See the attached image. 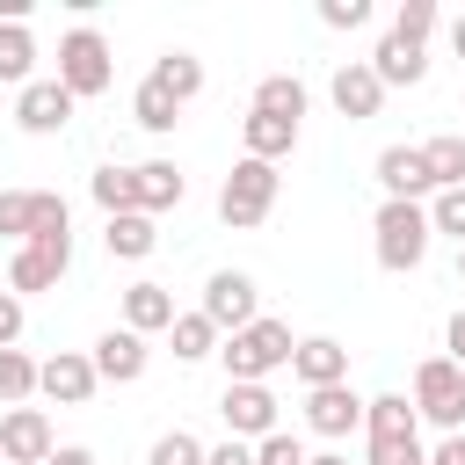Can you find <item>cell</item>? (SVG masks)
Listing matches in <instances>:
<instances>
[{
  "label": "cell",
  "instance_id": "d6a6232c",
  "mask_svg": "<svg viewBox=\"0 0 465 465\" xmlns=\"http://www.w3.org/2000/svg\"><path fill=\"white\" fill-rule=\"evenodd\" d=\"M429 225L465 247V189H436V196H429Z\"/></svg>",
  "mask_w": 465,
  "mask_h": 465
},
{
  "label": "cell",
  "instance_id": "f546056e",
  "mask_svg": "<svg viewBox=\"0 0 465 465\" xmlns=\"http://www.w3.org/2000/svg\"><path fill=\"white\" fill-rule=\"evenodd\" d=\"M29 392H36V356L0 349V407H29Z\"/></svg>",
  "mask_w": 465,
  "mask_h": 465
},
{
  "label": "cell",
  "instance_id": "2e32d148",
  "mask_svg": "<svg viewBox=\"0 0 465 465\" xmlns=\"http://www.w3.org/2000/svg\"><path fill=\"white\" fill-rule=\"evenodd\" d=\"M371 174H378V189H385V196H400V203H429V196H436V182H429V160H421V145H385Z\"/></svg>",
  "mask_w": 465,
  "mask_h": 465
},
{
  "label": "cell",
  "instance_id": "d6986e66",
  "mask_svg": "<svg viewBox=\"0 0 465 465\" xmlns=\"http://www.w3.org/2000/svg\"><path fill=\"white\" fill-rule=\"evenodd\" d=\"M291 378H298L305 392H320V385H349V349H341L334 334H305L298 356H291Z\"/></svg>",
  "mask_w": 465,
  "mask_h": 465
},
{
  "label": "cell",
  "instance_id": "cb8c5ba5",
  "mask_svg": "<svg viewBox=\"0 0 465 465\" xmlns=\"http://www.w3.org/2000/svg\"><path fill=\"white\" fill-rule=\"evenodd\" d=\"M153 80H160V87H167V94H174V102L189 109V102L203 94V58L174 44V51H160V58H153Z\"/></svg>",
  "mask_w": 465,
  "mask_h": 465
},
{
  "label": "cell",
  "instance_id": "d590c367",
  "mask_svg": "<svg viewBox=\"0 0 465 465\" xmlns=\"http://www.w3.org/2000/svg\"><path fill=\"white\" fill-rule=\"evenodd\" d=\"M320 22L327 29H363L371 22V0H320Z\"/></svg>",
  "mask_w": 465,
  "mask_h": 465
},
{
  "label": "cell",
  "instance_id": "83f0119b",
  "mask_svg": "<svg viewBox=\"0 0 465 465\" xmlns=\"http://www.w3.org/2000/svg\"><path fill=\"white\" fill-rule=\"evenodd\" d=\"M167 341H174V363H203V356H218V349H225V334H218L203 312H174Z\"/></svg>",
  "mask_w": 465,
  "mask_h": 465
},
{
  "label": "cell",
  "instance_id": "484cf974",
  "mask_svg": "<svg viewBox=\"0 0 465 465\" xmlns=\"http://www.w3.org/2000/svg\"><path fill=\"white\" fill-rule=\"evenodd\" d=\"M0 80L15 94L36 80V36H29V22H0Z\"/></svg>",
  "mask_w": 465,
  "mask_h": 465
},
{
  "label": "cell",
  "instance_id": "d4e9b609",
  "mask_svg": "<svg viewBox=\"0 0 465 465\" xmlns=\"http://www.w3.org/2000/svg\"><path fill=\"white\" fill-rule=\"evenodd\" d=\"M305 80L298 73H269V80H254V102L247 109H262V116H291V124H305Z\"/></svg>",
  "mask_w": 465,
  "mask_h": 465
},
{
  "label": "cell",
  "instance_id": "ac0fdd59",
  "mask_svg": "<svg viewBox=\"0 0 465 465\" xmlns=\"http://www.w3.org/2000/svg\"><path fill=\"white\" fill-rule=\"evenodd\" d=\"M371 73H378L385 87H421V80H429V44H414V36L385 29V36H378V51H371Z\"/></svg>",
  "mask_w": 465,
  "mask_h": 465
},
{
  "label": "cell",
  "instance_id": "603a6c76",
  "mask_svg": "<svg viewBox=\"0 0 465 465\" xmlns=\"http://www.w3.org/2000/svg\"><path fill=\"white\" fill-rule=\"evenodd\" d=\"M102 247H109L116 262H145V254L160 247V225H153L145 211H116V218H102Z\"/></svg>",
  "mask_w": 465,
  "mask_h": 465
},
{
  "label": "cell",
  "instance_id": "f1b7e54d",
  "mask_svg": "<svg viewBox=\"0 0 465 465\" xmlns=\"http://www.w3.org/2000/svg\"><path fill=\"white\" fill-rule=\"evenodd\" d=\"M421 160H429V182H436V189H465V138H458V131L421 138Z\"/></svg>",
  "mask_w": 465,
  "mask_h": 465
},
{
  "label": "cell",
  "instance_id": "74e56055",
  "mask_svg": "<svg viewBox=\"0 0 465 465\" xmlns=\"http://www.w3.org/2000/svg\"><path fill=\"white\" fill-rule=\"evenodd\" d=\"M203 465H254V443L225 436V443H211V458H203Z\"/></svg>",
  "mask_w": 465,
  "mask_h": 465
},
{
  "label": "cell",
  "instance_id": "7c38bea8",
  "mask_svg": "<svg viewBox=\"0 0 465 465\" xmlns=\"http://www.w3.org/2000/svg\"><path fill=\"white\" fill-rule=\"evenodd\" d=\"M51 450H58V429H51L44 407H7L0 414V458L7 465H51Z\"/></svg>",
  "mask_w": 465,
  "mask_h": 465
},
{
  "label": "cell",
  "instance_id": "4dcf8cb0",
  "mask_svg": "<svg viewBox=\"0 0 465 465\" xmlns=\"http://www.w3.org/2000/svg\"><path fill=\"white\" fill-rule=\"evenodd\" d=\"M94 203H102V218H116V211H138V182H131V167H94Z\"/></svg>",
  "mask_w": 465,
  "mask_h": 465
},
{
  "label": "cell",
  "instance_id": "3957f363",
  "mask_svg": "<svg viewBox=\"0 0 465 465\" xmlns=\"http://www.w3.org/2000/svg\"><path fill=\"white\" fill-rule=\"evenodd\" d=\"M363 450H371V465H414V458H429L421 450V414H414L407 392H378L363 407Z\"/></svg>",
  "mask_w": 465,
  "mask_h": 465
},
{
  "label": "cell",
  "instance_id": "5bb4252c",
  "mask_svg": "<svg viewBox=\"0 0 465 465\" xmlns=\"http://www.w3.org/2000/svg\"><path fill=\"white\" fill-rule=\"evenodd\" d=\"M363 392L356 385H320V392H305V429L312 436H327V443H341V436H356L363 429Z\"/></svg>",
  "mask_w": 465,
  "mask_h": 465
},
{
  "label": "cell",
  "instance_id": "8fae6325",
  "mask_svg": "<svg viewBox=\"0 0 465 465\" xmlns=\"http://www.w3.org/2000/svg\"><path fill=\"white\" fill-rule=\"evenodd\" d=\"M94 385H102V378H94V356H87V349H58V356L36 363V392H44L51 407H87Z\"/></svg>",
  "mask_w": 465,
  "mask_h": 465
},
{
  "label": "cell",
  "instance_id": "7bdbcfd3",
  "mask_svg": "<svg viewBox=\"0 0 465 465\" xmlns=\"http://www.w3.org/2000/svg\"><path fill=\"white\" fill-rule=\"evenodd\" d=\"M305 465H349V458H341V450H320V458H305Z\"/></svg>",
  "mask_w": 465,
  "mask_h": 465
},
{
  "label": "cell",
  "instance_id": "8992f818",
  "mask_svg": "<svg viewBox=\"0 0 465 465\" xmlns=\"http://www.w3.org/2000/svg\"><path fill=\"white\" fill-rule=\"evenodd\" d=\"M414 414L443 436H465V363L450 356H421L414 363Z\"/></svg>",
  "mask_w": 465,
  "mask_h": 465
},
{
  "label": "cell",
  "instance_id": "9c48e42d",
  "mask_svg": "<svg viewBox=\"0 0 465 465\" xmlns=\"http://www.w3.org/2000/svg\"><path fill=\"white\" fill-rule=\"evenodd\" d=\"M65 269H73V232H44V240L15 247V262H7V291H15V298H29V291H51Z\"/></svg>",
  "mask_w": 465,
  "mask_h": 465
},
{
  "label": "cell",
  "instance_id": "ab89813d",
  "mask_svg": "<svg viewBox=\"0 0 465 465\" xmlns=\"http://www.w3.org/2000/svg\"><path fill=\"white\" fill-rule=\"evenodd\" d=\"M429 465H465V436H443V443L429 450Z\"/></svg>",
  "mask_w": 465,
  "mask_h": 465
},
{
  "label": "cell",
  "instance_id": "ffe728a7",
  "mask_svg": "<svg viewBox=\"0 0 465 465\" xmlns=\"http://www.w3.org/2000/svg\"><path fill=\"white\" fill-rule=\"evenodd\" d=\"M240 145H247V160H269V167H276V160L298 153V124H291V116H262V109H247V116H240Z\"/></svg>",
  "mask_w": 465,
  "mask_h": 465
},
{
  "label": "cell",
  "instance_id": "5b68a950",
  "mask_svg": "<svg viewBox=\"0 0 465 465\" xmlns=\"http://www.w3.org/2000/svg\"><path fill=\"white\" fill-rule=\"evenodd\" d=\"M276 189H283V174L269 167V160H232V174L218 182V218L232 225V232H254L269 211H276Z\"/></svg>",
  "mask_w": 465,
  "mask_h": 465
},
{
  "label": "cell",
  "instance_id": "7a4b0ae2",
  "mask_svg": "<svg viewBox=\"0 0 465 465\" xmlns=\"http://www.w3.org/2000/svg\"><path fill=\"white\" fill-rule=\"evenodd\" d=\"M429 240H436L429 203H400V196L378 203V218H371V254H378V269H392V276L421 269V262H429Z\"/></svg>",
  "mask_w": 465,
  "mask_h": 465
},
{
  "label": "cell",
  "instance_id": "ba28073f",
  "mask_svg": "<svg viewBox=\"0 0 465 465\" xmlns=\"http://www.w3.org/2000/svg\"><path fill=\"white\" fill-rule=\"evenodd\" d=\"M218 334H240V327H254L262 320V291H254V276L247 269H211V283H203V305H196Z\"/></svg>",
  "mask_w": 465,
  "mask_h": 465
},
{
  "label": "cell",
  "instance_id": "52a82bcc",
  "mask_svg": "<svg viewBox=\"0 0 465 465\" xmlns=\"http://www.w3.org/2000/svg\"><path fill=\"white\" fill-rule=\"evenodd\" d=\"M0 232L15 247H29L44 232H73V211L58 189H0Z\"/></svg>",
  "mask_w": 465,
  "mask_h": 465
},
{
  "label": "cell",
  "instance_id": "e575fe53",
  "mask_svg": "<svg viewBox=\"0 0 465 465\" xmlns=\"http://www.w3.org/2000/svg\"><path fill=\"white\" fill-rule=\"evenodd\" d=\"M305 458H312V450H305L291 429H276V436H262V443H254V465H305Z\"/></svg>",
  "mask_w": 465,
  "mask_h": 465
},
{
  "label": "cell",
  "instance_id": "1f68e13d",
  "mask_svg": "<svg viewBox=\"0 0 465 465\" xmlns=\"http://www.w3.org/2000/svg\"><path fill=\"white\" fill-rule=\"evenodd\" d=\"M211 458V443H196L189 429H167V436H153V450H145V465H203Z\"/></svg>",
  "mask_w": 465,
  "mask_h": 465
},
{
  "label": "cell",
  "instance_id": "b9f144b4",
  "mask_svg": "<svg viewBox=\"0 0 465 465\" xmlns=\"http://www.w3.org/2000/svg\"><path fill=\"white\" fill-rule=\"evenodd\" d=\"M450 51H458V58H465V15H458V22H450Z\"/></svg>",
  "mask_w": 465,
  "mask_h": 465
},
{
  "label": "cell",
  "instance_id": "4316f807",
  "mask_svg": "<svg viewBox=\"0 0 465 465\" xmlns=\"http://www.w3.org/2000/svg\"><path fill=\"white\" fill-rule=\"evenodd\" d=\"M131 116H138V131L167 138V131L182 124V102H174V94H167V87H160V80L145 73V80H138V94H131Z\"/></svg>",
  "mask_w": 465,
  "mask_h": 465
},
{
  "label": "cell",
  "instance_id": "f35d334b",
  "mask_svg": "<svg viewBox=\"0 0 465 465\" xmlns=\"http://www.w3.org/2000/svg\"><path fill=\"white\" fill-rule=\"evenodd\" d=\"M443 349H450V363H465V312H450V327H443Z\"/></svg>",
  "mask_w": 465,
  "mask_h": 465
},
{
  "label": "cell",
  "instance_id": "30bf717a",
  "mask_svg": "<svg viewBox=\"0 0 465 465\" xmlns=\"http://www.w3.org/2000/svg\"><path fill=\"white\" fill-rule=\"evenodd\" d=\"M73 109H80V102L65 94L58 73H51V80H29V87L15 94V131H22V138H58V131L73 124Z\"/></svg>",
  "mask_w": 465,
  "mask_h": 465
},
{
  "label": "cell",
  "instance_id": "6da1fadb",
  "mask_svg": "<svg viewBox=\"0 0 465 465\" xmlns=\"http://www.w3.org/2000/svg\"><path fill=\"white\" fill-rule=\"evenodd\" d=\"M291 356H298V341H291V327L283 320H254V327H240V334H225V349H218V363H225V385H269L276 371H291Z\"/></svg>",
  "mask_w": 465,
  "mask_h": 465
},
{
  "label": "cell",
  "instance_id": "ee69618b",
  "mask_svg": "<svg viewBox=\"0 0 465 465\" xmlns=\"http://www.w3.org/2000/svg\"><path fill=\"white\" fill-rule=\"evenodd\" d=\"M458 283H465V247H458Z\"/></svg>",
  "mask_w": 465,
  "mask_h": 465
},
{
  "label": "cell",
  "instance_id": "bcb514c9",
  "mask_svg": "<svg viewBox=\"0 0 465 465\" xmlns=\"http://www.w3.org/2000/svg\"><path fill=\"white\" fill-rule=\"evenodd\" d=\"M0 465H7V458H0Z\"/></svg>",
  "mask_w": 465,
  "mask_h": 465
},
{
  "label": "cell",
  "instance_id": "4fadbf2b",
  "mask_svg": "<svg viewBox=\"0 0 465 465\" xmlns=\"http://www.w3.org/2000/svg\"><path fill=\"white\" fill-rule=\"evenodd\" d=\"M218 414H225V429L240 436V443H262V436H276L283 421H276V392L269 385H225L218 392Z\"/></svg>",
  "mask_w": 465,
  "mask_h": 465
},
{
  "label": "cell",
  "instance_id": "f6af8a7d",
  "mask_svg": "<svg viewBox=\"0 0 465 465\" xmlns=\"http://www.w3.org/2000/svg\"><path fill=\"white\" fill-rule=\"evenodd\" d=\"M414 465H429V458H414Z\"/></svg>",
  "mask_w": 465,
  "mask_h": 465
},
{
  "label": "cell",
  "instance_id": "9a60e30c",
  "mask_svg": "<svg viewBox=\"0 0 465 465\" xmlns=\"http://www.w3.org/2000/svg\"><path fill=\"white\" fill-rule=\"evenodd\" d=\"M327 94H334V109H341L349 124H371V116L385 109V80L371 73V58H349V65H334Z\"/></svg>",
  "mask_w": 465,
  "mask_h": 465
},
{
  "label": "cell",
  "instance_id": "44dd1931",
  "mask_svg": "<svg viewBox=\"0 0 465 465\" xmlns=\"http://www.w3.org/2000/svg\"><path fill=\"white\" fill-rule=\"evenodd\" d=\"M131 182H138V211H145V218H160V211H174V203L189 196V174H182L174 160H138Z\"/></svg>",
  "mask_w": 465,
  "mask_h": 465
},
{
  "label": "cell",
  "instance_id": "7402d4cb",
  "mask_svg": "<svg viewBox=\"0 0 465 465\" xmlns=\"http://www.w3.org/2000/svg\"><path fill=\"white\" fill-rule=\"evenodd\" d=\"M124 327H131V334H167V327H174V291L153 283V276L131 283V291H124Z\"/></svg>",
  "mask_w": 465,
  "mask_h": 465
},
{
  "label": "cell",
  "instance_id": "277c9868",
  "mask_svg": "<svg viewBox=\"0 0 465 465\" xmlns=\"http://www.w3.org/2000/svg\"><path fill=\"white\" fill-rule=\"evenodd\" d=\"M58 80H65L73 102L109 94V80H116V51H109V36H102L94 22H80V29L58 36Z\"/></svg>",
  "mask_w": 465,
  "mask_h": 465
},
{
  "label": "cell",
  "instance_id": "60d3db41",
  "mask_svg": "<svg viewBox=\"0 0 465 465\" xmlns=\"http://www.w3.org/2000/svg\"><path fill=\"white\" fill-rule=\"evenodd\" d=\"M51 465H94V450H87V443H58V450H51Z\"/></svg>",
  "mask_w": 465,
  "mask_h": 465
},
{
  "label": "cell",
  "instance_id": "836d02e7",
  "mask_svg": "<svg viewBox=\"0 0 465 465\" xmlns=\"http://www.w3.org/2000/svg\"><path fill=\"white\" fill-rule=\"evenodd\" d=\"M436 22H443V15H436V0H400V15H392V29H400V36H414V44H429V36H436Z\"/></svg>",
  "mask_w": 465,
  "mask_h": 465
},
{
  "label": "cell",
  "instance_id": "8d00e7d4",
  "mask_svg": "<svg viewBox=\"0 0 465 465\" xmlns=\"http://www.w3.org/2000/svg\"><path fill=\"white\" fill-rule=\"evenodd\" d=\"M22 320H29V312H22V298H15V291H0V349H15V341H22Z\"/></svg>",
  "mask_w": 465,
  "mask_h": 465
},
{
  "label": "cell",
  "instance_id": "e0dca14e",
  "mask_svg": "<svg viewBox=\"0 0 465 465\" xmlns=\"http://www.w3.org/2000/svg\"><path fill=\"white\" fill-rule=\"evenodd\" d=\"M87 356H94V378H102V385H138V378H145V363H153L145 334H131V327H109Z\"/></svg>",
  "mask_w": 465,
  "mask_h": 465
}]
</instances>
